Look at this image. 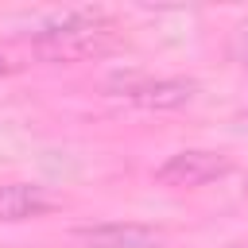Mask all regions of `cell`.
I'll use <instances>...</instances> for the list:
<instances>
[{
	"label": "cell",
	"instance_id": "2",
	"mask_svg": "<svg viewBox=\"0 0 248 248\" xmlns=\"http://www.w3.org/2000/svg\"><path fill=\"white\" fill-rule=\"evenodd\" d=\"M232 170V163L217 151H205V147H186V151H174L167 155L159 167H155V182L163 186H205V182H217Z\"/></svg>",
	"mask_w": 248,
	"mask_h": 248
},
{
	"label": "cell",
	"instance_id": "4",
	"mask_svg": "<svg viewBox=\"0 0 248 248\" xmlns=\"http://www.w3.org/2000/svg\"><path fill=\"white\" fill-rule=\"evenodd\" d=\"M81 248H159L163 232L140 221H97V225H81L78 232Z\"/></svg>",
	"mask_w": 248,
	"mask_h": 248
},
{
	"label": "cell",
	"instance_id": "8",
	"mask_svg": "<svg viewBox=\"0 0 248 248\" xmlns=\"http://www.w3.org/2000/svg\"><path fill=\"white\" fill-rule=\"evenodd\" d=\"M16 70H19V62L12 58L8 46H0V78H4V74H16Z\"/></svg>",
	"mask_w": 248,
	"mask_h": 248
},
{
	"label": "cell",
	"instance_id": "3",
	"mask_svg": "<svg viewBox=\"0 0 248 248\" xmlns=\"http://www.w3.org/2000/svg\"><path fill=\"white\" fill-rule=\"evenodd\" d=\"M116 19L108 8H66L46 16L35 31H31V46L43 43H58V39H74V35H89V31H112Z\"/></svg>",
	"mask_w": 248,
	"mask_h": 248
},
{
	"label": "cell",
	"instance_id": "9",
	"mask_svg": "<svg viewBox=\"0 0 248 248\" xmlns=\"http://www.w3.org/2000/svg\"><path fill=\"white\" fill-rule=\"evenodd\" d=\"M232 128H236V132H240V136H248V112H240V116H236V120H232Z\"/></svg>",
	"mask_w": 248,
	"mask_h": 248
},
{
	"label": "cell",
	"instance_id": "1",
	"mask_svg": "<svg viewBox=\"0 0 248 248\" xmlns=\"http://www.w3.org/2000/svg\"><path fill=\"white\" fill-rule=\"evenodd\" d=\"M120 101L136 105V108H155V112H167V108H182L198 97V81L190 78H143V74H124V78H112L108 85Z\"/></svg>",
	"mask_w": 248,
	"mask_h": 248
},
{
	"label": "cell",
	"instance_id": "7",
	"mask_svg": "<svg viewBox=\"0 0 248 248\" xmlns=\"http://www.w3.org/2000/svg\"><path fill=\"white\" fill-rule=\"evenodd\" d=\"M232 58H236L240 66H248V27H240V31L232 35Z\"/></svg>",
	"mask_w": 248,
	"mask_h": 248
},
{
	"label": "cell",
	"instance_id": "5",
	"mask_svg": "<svg viewBox=\"0 0 248 248\" xmlns=\"http://www.w3.org/2000/svg\"><path fill=\"white\" fill-rule=\"evenodd\" d=\"M50 209H58V198L43 186H31V182L0 186V221H31Z\"/></svg>",
	"mask_w": 248,
	"mask_h": 248
},
{
	"label": "cell",
	"instance_id": "6",
	"mask_svg": "<svg viewBox=\"0 0 248 248\" xmlns=\"http://www.w3.org/2000/svg\"><path fill=\"white\" fill-rule=\"evenodd\" d=\"M116 31V27H112ZM112 31H89V35H74V39H58V43H43V46H31L43 62H81V58H93V54H105L112 46Z\"/></svg>",
	"mask_w": 248,
	"mask_h": 248
}]
</instances>
